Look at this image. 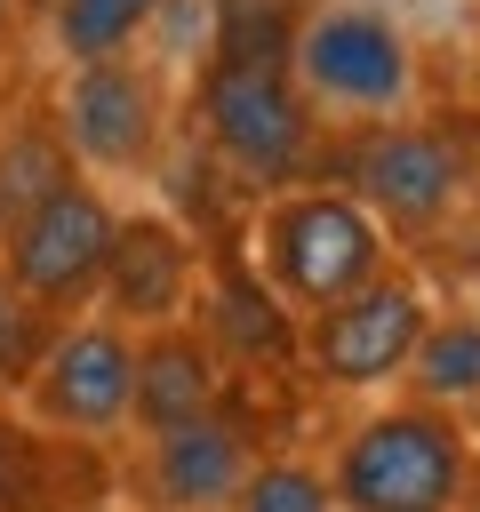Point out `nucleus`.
Listing matches in <instances>:
<instances>
[{
  "label": "nucleus",
  "instance_id": "obj_1",
  "mask_svg": "<svg viewBox=\"0 0 480 512\" xmlns=\"http://www.w3.org/2000/svg\"><path fill=\"white\" fill-rule=\"evenodd\" d=\"M464 432L440 408H384L344 440L336 504L344 512H456Z\"/></svg>",
  "mask_w": 480,
  "mask_h": 512
},
{
  "label": "nucleus",
  "instance_id": "obj_2",
  "mask_svg": "<svg viewBox=\"0 0 480 512\" xmlns=\"http://www.w3.org/2000/svg\"><path fill=\"white\" fill-rule=\"evenodd\" d=\"M288 72L312 104H336V112H400L408 88H416V56H408V32L384 16V8H304L296 40H288Z\"/></svg>",
  "mask_w": 480,
  "mask_h": 512
},
{
  "label": "nucleus",
  "instance_id": "obj_3",
  "mask_svg": "<svg viewBox=\"0 0 480 512\" xmlns=\"http://www.w3.org/2000/svg\"><path fill=\"white\" fill-rule=\"evenodd\" d=\"M200 136L248 176L288 184L312 168V96L288 64H208L200 72Z\"/></svg>",
  "mask_w": 480,
  "mask_h": 512
},
{
  "label": "nucleus",
  "instance_id": "obj_4",
  "mask_svg": "<svg viewBox=\"0 0 480 512\" xmlns=\"http://www.w3.org/2000/svg\"><path fill=\"white\" fill-rule=\"evenodd\" d=\"M112 208L88 176H64L24 224L0 232V280L32 304V312H72L104 288V256H112Z\"/></svg>",
  "mask_w": 480,
  "mask_h": 512
},
{
  "label": "nucleus",
  "instance_id": "obj_5",
  "mask_svg": "<svg viewBox=\"0 0 480 512\" xmlns=\"http://www.w3.org/2000/svg\"><path fill=\"white\" fill-rule=\"evenodd\" d=\"M264 264H272L280 296L328 312L384 272V232L352 192H288L264 216Z\"/></svg>",
  "mask_w": 480,
  "mask_h": 512
},
{
  "label": "nucleus",
  "instance_id": "obj_6",
  "mask_svg": "<svg viewBox=\"0 0 480 512\" xmlns=\"http://www.w3.org/2000/svg\"><path fill=\"white\" fill-rule=\"evenodd\" d=\"M344 184L360 192V208H376L400 232H424L456 208L464 192V136L448 120H376L352 136L344 152Z\"/></svg>",
  "mask_w": 480,
  "mask_h": 512
},
{
  "label": "nucleus",
  "instance_id": "obj_7",
  "mask_svg": "<svg viewBox=\"0 0 480 512\" xmlns=\"http://www.w3.org/2000/svg\"><path fill=\"white\" fill-rule=\"evenodd\" d=\"M56 128L72 144V160H88L104 176L152 168V152H160V80H152V64H136V48L72 64V80L56 96Z\"/></svg>",
  "mask_w": 480,
  "mask_h": 512
},
{
  "label": "nucleus",
  "instance_id": "obj_8",
  "mask_svg": "<svg viewBox=\"0 0 480 512\" xmlns=\"http://www.w3.org/2000/svg\"><path fill=\"white\" fill-rule=\"evenodd\" d=\"M416 336H424V296L408 280L376 272L368 288H352L344 304H328L312 320V368L328 384H376V376L408 368Z\"/></svg>",
  "mask_w": 480,
  "mask_h": 512
},
{
  "label": "nucleus",
  "instance_id": "obj_9",
  "mask_svg": "<svg viewBox=\"0 0 480 512\" xmlns=\"http://www.w3.org/2000/svg\"><path fill=\"white\" fill-rule=\"evenodd\" d=\"M32 408L64 432H104L128 416V384H136V344L120 328H72L40 352V368L24 376Z\"/></svg>",
  "mask_w": 480,
  "mask_h": 512
},
{
  "label": "nucleus",
  "instance_id": "obj_10",
  "mask_svg": "<svg viewBox=\"0 0 480 512\" xmlns=\"http://www.w3.org/2000/svg\"><path fill=\"white\" fill-rule=\"evenodd\" d=\"M104 296L120 320H176L192 296V240L168 216H120L104 256Z\"/></svg>",
  "mask_w": 480,
  "mask_h": 512
},
{
  "label": "nucleus",
  "instance_id": "obj_11",
  "mask_svg": "<svg viewBox=\"0 0 480 512\" xmlns=\"http://www.w3.org/2000/svg\"><path fill=\"white\" fill-rule=\"evenodd\" d=\"M152 480H160V496H168L176 512H216V504H232V488L248 480V440H240V424H224V416L208 408V416L160 432Z\"/></svg>",
  "mask_w": 480,
  "mask_h": 512
},
{
  "label": "nucleus",
  "instance_id": "obj_12",
  "mask_svg": "<svg viewBox=\"0 0 480 512\" xmlns=\"http://www.w3.org/2000/svg\"><path fill=\"white\" fill-rule=\"evenodd\" d=\"M128 408L152 424V432H176L192 416L216 408V360L208 344H192L184 328H160L136 344V384H128Z\"/></svg>",
  "mask_w": 480,
  "mask_h": 512
},
{
  "label": "nucleus",
  "instance_id": "obj_13",
  "mask_svg": "<svg viewBox=\"0 0 480 512\" xmlns=\"http://www.w3.org/2000/svg\"><path fill=\"white\" fill-rule=\"evenodd\" d=\"M64 176H80V168H72V144H64L56 112H24V120H8V128H0V232L24 224Z\"/></svg>",
  "mask_w": 480,
  "mask_h": 512
},
{
  "label": "nucleus",
  "instance_id": "obj_14",
  "mask_svg": "<svg viewBox=\"0 0 480 512\" xmlns=\"http://www.w3.org/2000/svg\"><path fill=\"white\" fill-rule=\"evenodd\" d=\"M216 336L240 352V360H288L296 352V328H288V312H280V296L272 288H256L240 264H216Z\"/></svg>",
  "mask_w": 480,
  "mask_h": 512
},
{
  "label": "nucleus",
  "instance_id": "obj_15",
  "mask_svg": "<svg viewBox=\"0 0 480 512\" xmlns=\"http://www.w3.org/2000/svg\"><path fill=\"white\" fill-rule=\"evenodd\" d=\"M208 64H288V40L304 24V0H208Z\"/></svg>",
  "mask_w": 480,
  "mask_h": 512
},
{
  "label": "nucleus",
  "instance_id": "obj_16",
  "mask_svg": "<svg viewBox=\"0 0 480 512\" xmlns=\"http://www.w3.org/2000/svg\"><path fill=\"white\" fill-rule=\"evenodd\" d=\"M40 16H48V32H56V48H64L72 64H88V56L136 48V32L160 16V0H48Z\"/></svg>",
  "mask_w": 480,
  "mask_h": 512
},
{
  "label": "nucleus",
  "instance_id": "obj_17",
  "mask_svg": "<svg viewBox=\"0 0 480 512\" xmlns=\"http://www.w3.org/2000/svg\"><path fill=\"white\" fill-rule=\"evenodd\" d=\"M408 376L424 400H480V320H424Z\"/></svg>",
  "mask_w": 480,
  "mask_h": 512
},
{
  "label": "nucleus",
  "instance_id": "obj_18",
  "mask_svg": "<svg viewBox=\"0 0 480 512\" xmlns=\"http://www.w3.org/2000/svg\"><path fill=\"white\" fill-rule=\"evenodd\" d=\"M232 512H336V488L304 464H256L232 488Z\"/></svg>",
  "mask_w": 480,
  "mask_h": 512
},
{
  "label": "nucleus",
  "instance_id": "obj_19",
  "mask_svg": "<svg viewBox=\"0 0 480 512\" xmlns=\"http://www.w3.org/2000/svg\"><path fill=\"white\" fill-rule=\"evenodd\" d=\"M40 352H48V336H40V312L0 280V384H24L32 368H40Z\"/></svg>",
  "mask_w": 480,
  "mask_h": 512
},
{
  "label": "nucleus",
  "instance_id": "obj_20",
  "mask_svg": "<svg viewBox=\"0 0 480 512\" xmlns=\"http://www.w3.org/2000/svg\"><path fill=\"white\" fill-rule=\"evenodd\" d=\"M24 488H32V448L0 424V512H16V504H24Z\"/></svg>",
  "mask_w": 480,
  "mask_h": 512
},
{
  "label": "nucleus",
  "instance_id": "obj_21",
  "mask_svg": "<svg viewBox=\"0 0 480 512\" xmlns=\"http://www.w3.org/2000/svg\"><path fill=\"white\" fill-rule=\"evenodd\" d=\"M16 8H24V0H0V40H8V24H16Z\"/></svg>",
  "mask_w": 480,
  "mask_h": 512
},
{
  "label": "nucleus",
  "instance_id": "obj_22",
  "mask_svg": "<svg viewBox=\"0 0 480 512\" xmlns=\"http://www.w3.org/2000/svg\"><path fill=\"white\" fill-rule=\"evenodd\" d=\"M24 8H48V0H24Z\"/></svg>",
  "mask_w": 480,
  "mask_h": 512
}]
</instances>
